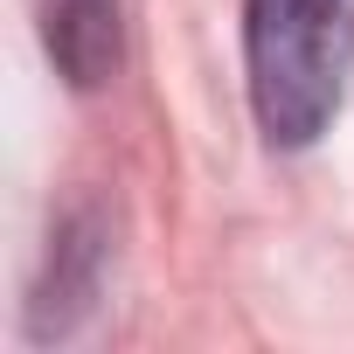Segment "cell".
Returning <instances> with one entry per match:
<instances>
[{
  "label": "cell",
  "instance_id": "cell-1",
  "mask_svg": "<svg viewBox=\"0 0 354 354\" xmlns=\"http://www.w3.org/2000/svg\"><path fill=\"white\" fill-rule=\"evenodd\" d=\"M243 84L278 153L313 146L354 91V0H243Z\"/></svg>",
  "mask_w": 354,
  "mask_h": 354
},
{
  "label": "cell",
  "instance_id": "cell-2",
  "mask_svg": "<svg viewBox=\"0 0 354 354\" xmlns=\"http://www.w3.org/2000/svg\"><path fill=\"white\" fill-rule=\"evenodd\" d=\"M35 21H42L49 63H56L77 91H97V84L118 77L132 0H35Z\"/></svg>",
  "mask_w": 354,
  "mask_h": 354
}]
</instances>
